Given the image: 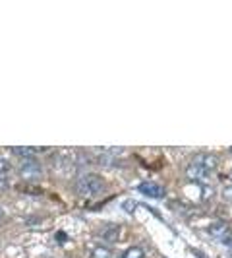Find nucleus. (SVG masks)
I'll return each instance as SVG.
<instances>
[{
  "instance_id": "1",
  "label": "nucleus",
  "mask_w": 232,
  "mask_h": 258,
  "mask_svg": "<svg viewBox=\"0 0 232 258\" xmlns=\"http://www.w3.org/2000/svg\"><path fill=\"white\" fill-rule=\"evenodd\" d=\"M104 188V181L99 177V175H81L76 181V192L81 196V198H91V196H97L101 194Z\"/></svg>"
},
{
  "instance_id": "2",
  "label": "nucleus",
  "mask_w": 232,
  "mask_h": 258,
  "mask_svg": "<svg viewBox=\"0 0 232 258\" xmlns=\"http://www.w3.org/2000/svg\"><path fill=\"white\" fill-rule=\"evenodd\" d=\"M20 177L24 181H35L41 177V163H39L35 157H29V159H24L20 163Z\"/></svg>"
},
{
  "instance_id": "3",
  "label": "nucleus",
  "mask_w": 232,
  "mask_h": 258,
  "mask_svg": "<svg viewBox=\"0 0 232 258\" xmlns=\"http://www.w3.org/2000/svg\"><path fill=\"white\" fill-rule=\"evenodd\" d=\"M207 233L213 237V239H219V241H228L232 237L230 233V225L224 223V221H217V223H211L207 227Z\"/></svg>"
},
{
  "instance_id": "4",
  "label": "nucleus",
  "mask_w": 232,
  "mask_h": 258,
  "mask_svg": "<svg viewBox=\"0 0 232 258\" xmlns=\"http://www.w3.org/2000/svg\"><path fill=\"white\" fill-rule=\"evenodd\" d=\"M138 190L145 196H149V198H163L167 190H165V186L163 184H159V182H153V181H145L142 182L140 186H138Z\"/></svg>"
},
{
  "instance_id": "5",
  "label": "nucleus",
  "mask_w": 232,
  "mask_h": 258,
  "mask_svg": "<svg viewBox=\"0 0 232 258\" xmlns=\"http://www.w3.org/2000/svg\"><path fill=\"white\" fill-rule=\"evenodd\" d=\"M193 163L199 165V167H203L205 171H209V173L219 167V159H217V155H213V154H197L195 159H193Z\"/></svg>"
},
{
  "instance_id": "6",
  "label": "nucleus",
  "mask_w": 232,
  "mask_h": 258,
  "mask_svg": "<svg viewBox=\"0 0 232 258\" xmlns=\"http://www.w3.org/2000/svg\"><path fill=\"white\" fill-rule=\"evenodd\" d=\"M209 175H211L209 171H205V169L199 167V165H195L193 161L186 167V177L193 182H205L209 179Z\"/></svg>"
},
{
  "instance_id": "7",
  "label": "nucleus",
  "mask_w": 232,
  "mask_h": 258,
  "mask_svg": "<svg viewBox=\"0 0 232 258\" xmlns=\"http://www.w3.org/2000/svg\"><path fill=\"white\" fill-rule=\"evenodd\" d=\"M10 173H12V165L8 159L0 157V188H6L8 186V179H10Z\"/></svg>"
},
{
  "instance_id": "8",
  "label": "nucleus",
  "mask_w": 232,
  "mask_h": 258,
  "mask_svg": "<svg viewBox=\"0 0 232 258\" xmlns=\"http://www.w3.org/2000/svg\"><path fill=\"white\" fill-rule=\"evenodd\" d=\"M120 231H122V229H120L118 225H108V227H104L103 229V239L104 241H108V243H116V241L122 239Z\"/></svg>"
},
{
  "instance_id": "9",
  "label": "nucleus",
  "mask_w": 232,
  "mask_h": 258,
  "mask_svg": "<svg viewBox=\"0 0 232 258\" xmlns=\"http://www.w3.org/2000/svg\"><path fill=\"white\" fill-rule=\"evenodd\" d=\"M12 152L16 155H20L22 159H29V157H35V154L41 152V150H37V148H27V146H16V148H12Z\"/></svg>"
},
{
  "instance_id": "10",
  "label": "nucleus",
  "mask_w": 232,
  "mask_h": 258,
  "mask_svg": "<svg viewBox=\"0 0 232 258\" xmlns=\"http://www.w3.org/2000/svg\"><path fill=\"white\" fill-rule=\"evenodd\" d=\"M120 258H145V252L142 246H130L120 254Z\"/></svg>"
},
{
  "instance_id": "11",
  "label": "nucleus",
  "mask_w": 232,
  "mask_h": 258,
  "mask_svg": "<svg viewBox=\"0 0 232 258\" xmlns=\"http://www.w3.org/2000/svg\"><path fill=\"white\" fill-rule=\"evenodd\" d=\"M91 258H112V252L106 246H95L91 250Z\"/></svg>"
},
{
  "instance_id": "12",
  "label": "nucleus",
  "mask_w": 232,
  "mask_h": 258,
  "mask_svg": "<svg viewBox=\"0 0 232 258\" xmlns=\"http://www.w3.org/2000/svg\"><path fill=\"white\" fill-rule=\"evenodd\" d=\"M222 198H224L228 204H232V186H224V188H222Z\"/></svg>"
},
{
  "instance_id": "13",
  "label": "nucleus",
  "mask_w": 232,
  "mask_h": 258,
  "mask_svg": "<svg viewBox=\"0 0 232 258\" xmlns=\"http://www.w3.org/2000/svg\"><path fill=\"white\" fill-rule=\"evenodd\" d=\"M226 181L232 182V171H230V173H226Z\"/></svg>"
},
{
  "instance_id": "14",
  "label": "nucleus",
  "mask_w": 232,
  "mask_h": 258,
  "mask_svg": "<svg viewBox=\"0 0 232 258\" xmlns=\"http://www.w3.org/2000/svg\"><path fill=\"white\" fill-rule=\"evenodd\" d=\"M4 220V210H2V208H0V221Z\"/></svg>"
},
{
  "instance_id": "15",
  "label": "nucleus",
  "mask_w": 232,
  "mask_h": 258,
  "mask_svg": "<svg viewBox=\"0 0 232 258\" xmlns=\"http://www.w3.org/2000/svg\"><path fill=\"white\" fill-rule=\"evenodd\" d=\"M226 243H230V245H232V239H228V241H226Z\"/></svg>"
},
{
  "instance_id": "16",
  "label": "nucleus",
  "mask_w": 232,
  "mask_h": 258,
  "mask_svg": "<svg viewBox=\"0 0 232 258\" xmlns=\"http://www.w3.org/2000/svg\"><path fill=\"white\" fill-rule=\"evenodd\" d=\"M230 152H232V148H230Z\"/></svg>"
}]
</instances>
